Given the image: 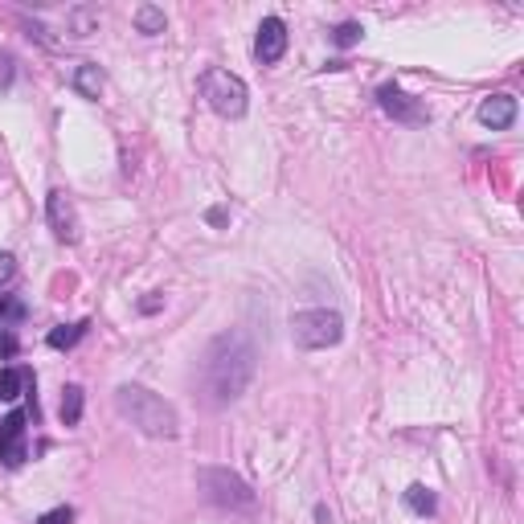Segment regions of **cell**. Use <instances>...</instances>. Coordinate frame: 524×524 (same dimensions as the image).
Returning a JSON list of instances; mask_svg holds the SVG:
<instances>
[{
	"label": "cell",
	"mask_w": 524,
	"mask_h": 524,
	"mask_svg": "<svg viewBox=\"0 0 524 524\" xmlns=\"http://www.w3.org/2000/svg\"><path fill=\"white\" fill-rule=\"evenodd\" d=\"M254 373H258V349L246 332L230 328L214 336L201 352V369H197V393L205 406H230L250 389Z\"/></svg>",
	"instance_id": "6da1fadb"
},
{
	"label": "cell",
	"mask_w": 524,
	"mask_h": 524,
	"mask_svg": "<svg viewBox=\"0 0 524 524\" xmlns=\"http://www.w3.org/2000/svg\"><path fill=\"white\" fill-rule=\"evenodd\" d=\"M115 410L148 438H176L181 435V418L165 398H156L144 385H119L115 389Z\"/></svg>",
	"instance_id": "7a4b0ae2"
},
{
	"label": "cell",
	"mask_w": 524,
	"mask_h": 524,
	"mask_svg": "<svg viewBox=\"0 0 524 524\" xmlns=\"http://www.w3.org/2000/svg\"><path fill=\"white\" fill-rule=\"evenodd\" d=\"M292 340H295V349H308V352L332 349V344L344 340V316L332 311V308L295 311L292 316Z\"/></svg>",
	"instance_id": "3957f363"
},
{
	"label": "cell",
	"mask_w": 524,
	"mask_h": 524,
	"mask_svg": "<svg viewBox=\"0 0 524 524\" xmlns=\"http://www.w3.org/2000/svg\"><path fill=\"white\" fill-rule=\"evenodd\" d=\"M197 484H201L205 500L217 508H242V512L254 508V487L238 471H230V467H201Z\"/></svg>",
	"instance_id": "277c9868"
},
{
	"label": "cell",
	"mask_w": 524,
	"mask_h": 524,
	"mask_svg": "<svg viewBox=\"0 0 524 524\" xmlns=\"http://www.w3.org/2000/svg\"><path fill=\"white\" fill-rule=\"evenodd\" d=\"M201 95L205 103L217 111L222 119H242L246 115V82L230 70H205L201 74Z\"/></svg>",
	"instance_id": "5b68a950"
},
{
	"label": "cell",
	"mask_w": 524,
	"mask_h": 524,
	"mask_svg": "<svg viewBox=\"0 0 524 524\" xmlns=\"http://www.w3.org/2000/svg\"><path fill=\"white\" fill-rule=\"evenodd\" d=\"M377 107L385 111L389 119H398V123H410V127H418V123H427L430 119V111L418 103V98H410L406 90H398V87H381L377 90Z\"/></svg>",
	"instance_id": "8992f818"
},
{
	"label": "cell",
	"mask_w": 524,
	"mask_h": 524,
	"mask_svg": "<svg viewBox=\"0 0 524 524\" xmlns=\"http://www.w3.org/2000/svg\"><path fill=\"white\" fill-rule=\"evenodd\" d=\"M25 435H30V427H25V414H21V410H13V414L0 418V459H4L9 467H21L25 463V455H30Z\"/></svg>",
	"instance_id": "52a82bcc"
},
{
	"label": "cell",
	"mask_w": 524,
	"mask_h": 524,
	"mask_svg": "<svg viewBox=\"0 0 524 524\" xmlns=\"http://www.w3.org/2000/svg\"><path fill=\"white\" fill-rule=\"evenodd\" d=\"M46 217H49V230H54V238L66 246L78 242V214H74V201H70L62 189H54L46 201Z\"/></svg>",
	"instance_id": "ba28073f"
},
{
	"label": "cell",
	"mask_w": 524,
	"mask_h": 524,
	"mask_svg": "<svg viewBox=\"0 0 524 524\" xmlns=\"http://www.w3.org/2000/svg\"><path fill=\"white\" fill-rule=\"evenodd\" d=\"M283 54H287V25H283V17H262L258 38H254V58L262 66H275Z\"/></svg>",
	"instance_id": "9c48e42d"
},
{
	"label": "cell",
	"mask_w": 524,
	"mask_h": 524,
	"mask_svg": "<svg viewBox=\"0 0 524 524\" xmlns=\"http://www.w3.org/2000/svg\"><path fill=\"white\" fill-rule=\"evenodd\" d=\"M479 123L492 127V131H504L516 123V98L512 95H492L479 103Z\"/></svg>",
	"instance_id": "30bf717a"
},
{
	"label": "cell",
	"mask_w": 524,
	"mask_h": 524,
	"mask_svg": "<svg viewBox=\"0 0 524 524\" xmlns=\"http://www.w3.org/2000/svg\"><path fill=\"white\" fill-rule=\"evenodd\" d=\"M103 82H107V78H103V70H98L95 62H82V66H74V74H70V87L82 98H98L103 95Z\"/></svg>",
	"instance_id": "8fae6325"
},
{
	"label": "cell",
	"mask_w": 524,
	"mask_h": 524,
	"mask_svg": "<svg viewBox=\"0 0 524 524\" xmlns=\"http://www.w3.org/2000/svg\"><path fill=\"white\" fill-rule=\"evenodd\" d=\"M33 385V373L25 365H13V369H0V401H17L25 389Z\"/></svg>",
	"instance_id": "7c38bea8"
},
{
	"label": "cell",
	"mask_w": 524,
	"mask_h": 524,
	"mask_svg": "<svg viewBox=\"0 0 524 524\" xmlns=\"http://www.w3.org/2000/svg\"><path fill=\"white\" fill-rule=\"evenodd\" d=\"M87 328H90L87 320H78V324H58V328L46 336V344H49V349H58V352H62V349H74L78 340L87 336Z\"/></svg>",
	"instance_id": "4fadbf2b"
},
{
	"label": "cell",
	"mask_w": 524,
	"mask_h": 524,
	"mask_svg": "<svg viewBox=\"0 0 524 524\" xmlns=\"http://www.w3.org/2000/svg\"><path fill=\"white\" fill-rule=\"evenodd\" d=\"M82 406H87L82 385H66V389H62V427H78V422H82Z\"/></svg>",
	"instance_id": "5bb4252c"
},
{
	"label": "cell",
	"mask_w": 524,
	"mask_h": 524,
	"mask_svg": "<svg viewBox=\"0 0 524 524\" xmlns=\"http://www.w3.org/2000/svg\"><path fill=\"white\" fill-rule=\"evenodd\" d=\"M406 508L414 516H435L438 500H435V492H430L427 484H414V487H406Z\"/></svg>",
	"instance_id": "9a60e30c"
},
{
	"label": "cell",
	"mask_w": 524,
	"mask_h": 524,
	"mask_svg": "<svg viewBox=\"0 0 524 524\" xmlns=\"http://www.w3.org/2000/svg\"><path fill=\"white\" fill-rule=\"evenodd\" d=\"M136 30L156 38V33H165V9H156V4H139L136 9Z\"/></svg>",
	"instance_id": "2e32d148"
},
{
	"label": "cell",
	"mask_w": 524,
	"mask_h": 524,
	"mask_svg": "<svg viewBox=\"0 0 524 524\" xmlns=\"http://www.w3.org/2000/svg\"><path fill=\"white\" fill-rule=\"evenodd\" d=\"M66 25L74 38H90V33L98 30V13L95 9H70L66 13Z\"/></svg>",
	"instance_id": "e0dca14e"
},
{
	"label": "cell",
	"mask_w": 524,
	"mask_h": 524,
	"mask_svg": "<svg viewBox=\"0 0 524 524\" xmlns=\"http://www.w3.org/2000/svg\"><path fill=\"white\" fill-rule=\"evenodd\" d=\"M365 38V30H360L357 21H344V25H340L336 33H332V41H336L340 49H349V46H357V41Z\"/></svg>",
	"instance_id": "ac0fdd59"
},
{
	"label": "cell",
	"mask_w": 524,
	"mask_h": 524,
	"mask_svg": "<svg viewBox=\"0 0 524 524\" xmlns=\"http://www.w3.org/2000/svg\"><path fill=\"white\" fill-rule=\"evenodd\" d=\"M0 320H9V324L25 320V303L13 300V295H0Z\"/></svg>",
	"instance_id": "d6986e66"
},
{
	"label": "cell",
	"mask_w": 524,
	"mask_h": 524,
	"mask_svg": "<svg viewBox=\"0 0 524 524\" xmlns=\"http://www.w3.org/2000/svg\"><path fill=\"white\" fill-rule=\"evenodd\" d=\"M13 78H17V62H13V54H4V49H0V90H9Z\"/></svg>",
	"instance_id": "ffe728a7"
},
{
	"label": "cell",
	"mask_w": 524,
	"mask_h": 524,
	"mask_svg": "<svg viewBox=\"0 0 524 524\" xmlns=\"http://www.w3.org/2000/svg\"><path fill=\"white\" fill-rule=\"evenodd\" d=\"M70 520H74V508H70V504L54 508V512H46V516H38V524H70Z\"/></svg>",
	"instance_id": "44dd1931"
},
{
	"label": "cell",
	"mask_w": 524,
	"mask_h": 524,
	"mask_svg": "<svg viewBox=\"0 0 524 524\" xmlns=\"http://www.w3.org/2000/svg\"><path fill=\"white\" fill-rule=\"evenodd\" d=\"M13 275H17V258L9 250H0V283H9Z\"/></svg>",
	"instance_id": "7402d4cb"
},
{
	"label": "cell",
	"mask_w": 524,
	"mask_h": 524,
	"mask_svg": "<svg viewBox=\"0 0 524 524\" xmlns=\"http://www.w3.org/2000/svg\"><path fill=\"white\" fill-rule=\"evenodd\" d=\"M13 352H17V340L4 332V336H0V357H13Z\"/></svg>",
	"instance_id": "603a6c76"
}]
</instances>
